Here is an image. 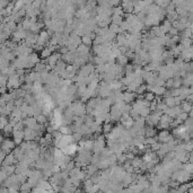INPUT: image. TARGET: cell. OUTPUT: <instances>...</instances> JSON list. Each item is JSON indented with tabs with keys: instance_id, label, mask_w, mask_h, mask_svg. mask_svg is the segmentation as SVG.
I'll return each mask as SVG.
<instances>
[{
	"instance_id": "obj_1",
	"label": "cell",
	"mask_w": 193,
	"mask_h": 193,
	"mask_svg": "<svg viewBox=\"0 0 193 193\" xmlns=\"http://www.w3.org/2000/svg\"><path fill=\"white\" fill-rule=\"evenodd\" d=\"M136 97H137V94L134 93V91H123V101L125 102V103H129V104H131L132 102L136 100Z\"/></svg>"
},
{
	"instance_id": "obj_2",
	"label": "cell",
	"mask_w": 193,
	"mask_h": 193,
	"mask_svg": "<svg viewBox=\"0 0 193 193\" xmlns=\"http://www.w3.org/2000/svg\"><path fill=\"white\" fill-rule=\"evenodd\" d=\"M157 129L152 125H145V137H156L157 136Z\"/></svg>"
},
{
	"instance_id": "obj_3",
	"label": "cell",
	"mask_w": 193,
	"mask_h": 193,
	"mask_svg": "<svg viewBox=\"0 0 193 193\" xmlns=\"http://www.w3.org/2000/svg\"><path fill=\"white\" fill-rule=\"evenodd\" d=\"M121 7L124 14H129V12H133V0H129L125 2H121Z\"/></svg>"
},
{
	"instance_id": "obj_4",
	"label": "cell",
	"mask_w": 193,
	"mask_h": 193,
	"mask_svg": "<svg viewBox=\"0 0 193 193\" xmlns=\"http://www.w3.org/2000/svg\"><path fill=\"white\" fill-rule=\"evenodd\" d=\"M180 106H181V110L182 112H190L191 110H193L192 107V103H190V102H186V101H182L181 102V104H180Z\"/></svg>"
},
{
	"instance_id": "obj_5",
	"label": "cell",
	"mask_w": 193,
	"mask_h": 193,
	"mask_svg": "<svg viewBox=\"0 0 193 193\" xmlns=\"http://www.w3.org/2000/svg\"><path fill=\"white\" fill-rule=\"evenodd\" d=\"M115 60L118 61V63H120L123 67H124L127 63H129V58H128L127 55H124V54H119V55L115 58Z\"/></svg>"
},
{
	"instance_id": "obj_6",
	"label": "cell",
	"mask_w": 193,
	"mask_h": 193,
	"mask_svg": "<svg viewBox=\"0 0 193 193\" xmlns=\"http://www.w3.org/2000/svg\"><path fill=\"white\" fill-rule=\"evenodd\" d=\"M26 125H27V128H30V129H34L35 128V125L37 124V121H36V119L35 118H28V119H26L25 122H24Z\"/></svg>"
},
{
	"instance_id": "obj_7",
	"label": "cell",
	"mask_w": 193,
	"mask_h": 193,
	"mask_svg": "<svg viewBox=\"0 0 193 193\" xmlns=\"http://www.w3.org/2000/svg\"><path fill=\"white\" fill-rule=\"evenodd\" d=\"M178 43H180L183 48L185 49V48H189V46L192 45V39H189V37H181V40H180Z\"/></svg>"
},
{
	"instance_id": "obj_8",
	"label": "cell",
	"mask_w": 193,
	"mask_h": 193,
	"mask_svg": "<svg viewBox=\"0 0 193 193\" xmlns=\"http://www.w3.org/2000/svg\"><path fill=\"white\" fill-rule=\"evenodd\" d=\"M112 128H113V123L112 122H110V123H104V124H102V132L104 134H107V133H110L112 131Z\"/></svg>"
},
{
	"instance_id": "obj_9",
	"label": "cell",
	"mask_w": 193,
	"mask_h": 193,
	"mask_svg": "<svg viewBox=\"0 0 193 193\" xmlns=\"http://www.w3.org/2000/svg\"><path fill=\"white\" fill-rule=\"evenodd\" d=\"M52 53H53V52H52V50H51L49 46L43 48V49H42V52H41V58H42V59H46V58L50 57Z\"/></svg>"
},
{
	"instance_id": "obj_10",
	"label": "cell",
	"mask_w": 193,
	"mask_h": 193,
	"mask_svg": "<svg viewBox=\"0 0 193 193\" xmlns=\"http://www.w3.org/2000/svg\"><path fill=\"white\" fill-rule=\"evenodd\" d=\"M93 147H94V139H86L85 140V143L82 146V148L85 150H93Z\"/></svg>"
},
{
	"instance_id": "obj_11",
	"label": "cell",
	"mask_w": 193,
	"mask_h": 193,
	"mask_svg": "<svg viewBox=\"0 0 193 193\" xmlns=\"http://www.w3.org/2000/svg\"><path fill=\"white\" fill-rule=\"evenodd\" d=\"M58 130L62 134H72V130H71L70 125H60Z\"/></svg>"
},
{
	"instance_id": "obj_12",
	"label": "cell",
	"mask_w": 193,
	"mask_h": 193,
	"mask_svg": "<svg viewBox=\"0 0 193 193\" xmlns=\"http://www.w3.org/2000/svg\"><path fill=\"white\" fill-rule=\"evenodd\" d=\"M163 102L168 106V107H173L175 106V103H174V97L173 96H168V97H163Z\"/></svg>"
},
{
	"instance_id": "obj_13",
	"label": "cell",
	"mask_w": 193,
	"mask_h": 193,
	"mask_svg": "<svg viewBox=\"0 0 193 193\" xmlns=\"http://www.w3.org/2000/svg\"><path fill=\"white\" fill-rule=\"evenodd\" d=\"M81 43L85 44V45H87V46H91V45H93V40H91L88 35L85 34V35L81 36Z\"/></svg>"
},
{
	"instance_id": "obj_14",
	"label": "cell",
	"mask_w": 193,
	"mask_h": 193,
	"mask_svg": "<svg viewBox=\"0 0 193 193\" xmlns=\"http://www.w3.org/2000/svg\"><path fill=\"white\" fill-rule=\"evenodd\" d=\"M182 168L184 169V171H186L187 173H191V174H193V163H183L182 164Z\"/></svg>"
},
{
	"instance_id": "obj_15",
	"label": "cell",
	"mask_w": 193,
	"mask_h": 193,
	"mask_svg": "<svg viewBox=\"0 0 193 193\" xmlns=\"http://www.w3.org/2000/svg\"><path fill=\"white\" fill-rule=\"evenodd\" d=\"M111 23L113 24H116V25H120L122 23V20H123V16H120V15H112L111 16Z\"/></svg>"
},
{
	"instance_id": "obj_16",
	"label": "cell",
	"mask_w": 193,
	"mask_h": 193,
	"mask_svg": "<svg viewBox=\"0 0 193 193\" xmlns=\"http://www.w3.org/2000/svg\"><path fill=\"white\" fill-rule=\"evenodd\" d=\"M133 119H132L131 116H129L127 120H124L123 122H121V124L125 128V129H129V128H131L132 125H133Z\"/></svg>"
},
{
	"instance_id": "obj_17",
	"label": "cell",
	"mask_w": 193,
	"mask_h": 193,
	"mask_svg": "<svg viewBox=\"0 0 193 193\" xmlns=\"http://www.w3.org/2000/svg\"><path fill=\"white\" fill-rule=\"evenodd\" d=\"M125 160H127V157H125V154H124V152L116 154V162H118V165H122Z\"/></svg>"
},
{
	"instance_id": "obj_18",
	"label": "cell",
	"mask_w": 193,
	"mask_h": 193,
	"mask_svg": "<svg viewBox=\"0 0 193 193\" xmlns=\"http://www.w3.org/2000/svg\"><path fill=\"white\" fill-rule=\"evenodd\" d=\"M112 12L114 15H120V16H124V11L122 9L121 5L118 6V7H112Z\"/></svg>"
},
{
	"instance_id": "obj_19",
	"label": "cell",
	"mask_w": 193,
	"mask_h": 193,
	"mask_svg": "<svg viewBox=\"0 0 193 193\" xmlns=\"http://www.w3.org/2000/svg\"><path fill=\"white\" fill-rule=\"evenodd\" d=\"M146 91H147V85H145V84L142 82L141 85H139V86L137 87V89H136L134 93H136V94H142V95H143Z\"/></svg>"
},
{
	"instance_id": "obj_20",
	"label": "cell",
	"mask_w": 193,
	"mask_h": 193,
	"mask_svg": "<svg viewBox=\"0 0 193 193\" xmlns=\"http://www.w3.org/2000/svg\"><path fill=\"white\" fill-rule=\"evenodd\" d=\"M35 119H36L37 123H40V124H44L45 122H48V118H46V116H45L43 113H40V114H39V115L35 118Z\"/></svg>"
},
{
	"instance_id": "obj_21",
	"label": "cell",
	"mask_w": 193,
	"mask_h": 193,
	"mask_svg": "<svg viewBox=\"0 0 193 193\" xmlns=\"http://www.w3.org/2000/svg\"><path fill=\"white\" fill-rule=\"evenodd\" d=\"M143 98L147 100V101L151 102L155 100V94H154L152 91H146V93L143 94Z\"/></svg>"
},
{
	"instance_id": "obj_22",
	"label": "cell",
	"mask_w": 193,
	"mask_h": 193,
	"mask_svg": "<svg viewBox=\"0 0 193 193\" xmlns=\"http://www.w3.org/2000/svg\"><path fill=\"white\" fill-rule=\"evenodd\" d=\"M109 30H111V32H114V33H120V26L119 25H116V24H113V23H111V24H109Z\"/></svg>"
},
{
	"instance_id": "obj_23",
	"label": "cell",
	"mask_w": 193,
	"mask_h": 193,
	"mask_svg": "<svg viewBox=\"0 0 193 193\" xmlns=\"http://www.w3.org/2000/svg\"><path fill=\"white\" fill-rule=\"evenodd\" d=\"M28 59H30V60L32 61L34 64H35V63H37V62H40V60H41L40 57H39L36 53H30V55H28Z\"/></svg>"
},
{
	"instance_id": "obj_24",
	"label": "cell",
	"mask_w": 193,
	"mask_h": 193,
	"mask_svg": "<svg viewBox=\"0 0 193 193\" xmlns=\"http://www.w3.org/2000/svg\"><path fill=\"white\" fill-rule=\"evenodd\" d=\"M150 109L149 107H142L141 110H140V112H139V115L140 116H142V118H146L147 115H149L150 114Z\"/></svg>"
},
{
	"instance_id": "obj_25",
	"label": "cell",
	"mask_w": 193,
	"mask_h": 193,
	"mask_svg": "<svg viewBox=\"0 0 193 193\" xmlns=\"http://www.w3.org/2000/svg\"><path fill=\"white\" fill-rule=\"evenodd\" d=\"M45 141H46V146L49 147V146H52V141H53V136H52V133H49V132H46V134H45Z\"/></svg>"
},
{
	"instance_id": "obj_26",
	"label": "cell",
	"mask_w": 193,
	"mask_h": 193,
	"mask_svg": "<svg viewBox=\"0 0 193 193\" xmlns=\"http://www.w3.org/2000/svg\"><path fill=\"white\" fill-rule=\"evenodd\" d=\"M45 66L46 64H44V63H42V62H37V63H35V71H39V72H41V71H43L44 69H45Z\"/></svg>"
},
{
	"instance_id": "obj_27",
	"label": "cell",
	"mask_w": 193,
	"mask_h": 193,
	"mask_svg": "<svg viewBox=\"0 0 193 193\" xmlns=\"http://www.w3.org/2000/svg\"><path fill=\"white\" fill-rule=\"evenodd\" d=\"M167 107H168V106H167V105H166V104H165L163 101L157 103V110H160V111H163V113L165 112V110H166Z\"/></svg>"
},
{
	"instance_id": "obj_28",
	"label": "cell",
	"mask_w": 193,
	"mask_h": 193,
	"mask_svg": "<svg viewBox=\"0 0 193 193\" xmlns=\"http://www.w3.org/2000/svg\"><path fill=\"white\" fill-rule=\"evenodd\" d=\"M72 137H73V139H75V142H78L81 138H82V134H81L80 132L75 131V132H72Z\"/></svg>"
},
{
	"instance_id": "obj_29",
	"label": "cell",
	"mask_w": 193,
	"mask_h": 193,
	"mask_svg": "<svg viewBox=\"0 0 193 193\" xmlns=\"http://www.w3.org/2000/svg\"><path fill=\"white\" fill-rule=\"evenodd\" d=\"M109 3L111 7H118L121 5V0H109Z\"/></svg>"
},
{
	"instance_id": "obj_30",
	"label": "cell",
	"mask_w": 193,
	"mask_h": 193,
	"mask_svg": "<svg viewBox=\"0 0 193 193\" xmlns=\"http://www.w3.org/2000/svg\"><path fill=\"white\" fill-rule=\"evenodd\" d=\"M51 171H52V173H58V172H60L61 171V168H60V166L58 165V164H53V166H52V168H51Z\"/></svg>"
},
{
	"instance_id": "obj_31",
	"label": "cell",
	"mask_w": 193,
	"mask_h": 193,
	"mask_svg": "<svg viewBox=\"0 0 193 193\" xmlns=\"http://www.w3.org/2000/svg\"><path fill=\"white\" fill-rule=\"evenodd\" d=\"M187 116H189V114H187L186 112H181V113H180V114H178L176 118H178V119H181L182 121H184V120H185Z\"/></svg>"
},
{
	"instance_id": "obj_32",
	"label": "cell",
	"mask_w": 193,
	"mask_h": 193,
	"mask_svg": "<svg viewBox=\"0 0 193 193\" xmlns=\"http://www.w3.org/2000/svg\"><path fill=\"white\" fill-rule=\"evenodd\" d=\"M168 34H169V35H171V36H174V35H177V34H178V30H176V28H175V27H171V28H169V30H168Z\"/></svg>"
},
{
	"instance_id": "obj_33",
	"label": "cell",
	"mask_w": 193,
	"mask_h": 193,
	"mask_svg": "<svg viewBox=\"0 0 193 193\" xmlns=\"http://www.w3.org/2000/svg\"><path fill=\"white\" fill-rule=\"evenodd\" d=\"M173 97H174V103H175V105H180V104H181L182 100L180 98V96H173Z\"/></svg>"
},
{
	"instance_id": "obj_34",
	"label": "cell",
	"mask_w": 193,
	"mask_h": 193,
	"mask_svg": "<svg viewBox=\"0 0 193 193\" xmlns=\"http://www.w3.org/2000/svg\"><path fill=\"white\" fill-rule=\"evenodd\" d=\"M39 139H40V141H39L40 146H46V141H45V138H44V137H40Z\"/></svg>"
}]
</instances>
